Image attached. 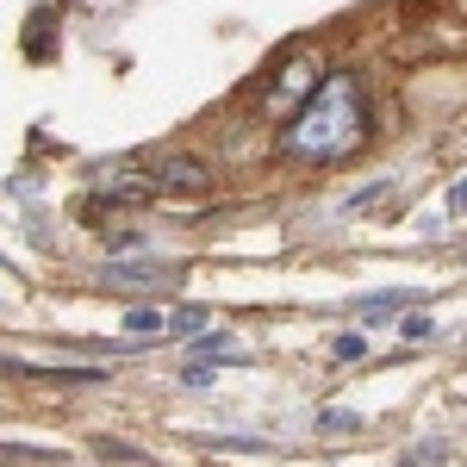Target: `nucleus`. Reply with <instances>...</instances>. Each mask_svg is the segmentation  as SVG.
<instances>
[{"mask_svg":"<svg viewBox=\"0 0 467 467\" xmlns=\"http://www.w3.org/2000/svg\"><path fill=\"white\" fill-rule=\"evenodd\" d=\"M88 187L100 200H156V175H150V156H112L88 169Z\"/></svg>","mask_w":467,"mask_h":467,"instance_id":"f03ea898","label":"nucleus"},{"mask_svg":"<svg viewBox=\"0 0 467 467\" xmlns=\"http://www.w3.org/2000/svg\"><path fill=\"white\" fill-rule=\"evenodd\" d=\"M312 81H318V63H312V57H293L287 69L275 75V88H268V100H262V107H268V112H287V107H299V100L312 94Z\"/></svg>","mask_w":467,"mask_h":467,"instance_id":"20e7f679","label":"nucleus"},{"mask_svg":"<svg viewBox=\"0 0 467 467\" xmlns=\"http://www.w3.org/2000/svg\"><path fill=\"white\" fill-rule=\"evenodd\" d=\"M387 187H393V181H368L356 200H343V213L356 218V213H368V206H380V200H387Z\"/></svg>","mask_w":467,"mask_h":467,"instance_id":"9d476101","label":"nucleus"},{"mask_svg":"<svg viewBox=\"0 0 467 467\" xmlns=\"http://www.w3.org/2000/svg\"><path fill=\"white\" fill-rule=\"evenodd\" d=\"M181 380H187L193 393H206V387H213V361H187V374H181Z\"/></svg>","mask_w":467,"mask_h":467,"instance_id":"f8f14e48","label":"nucleus"},{"mask_svg":"<svg viewBox=\"0 0 467 467\" xmlns=\"http://www.w3.org/2000/svg\"><path fill=\"white\" fill-rule=\"evenodd\" d=\"M399 337H405V343H431L436 330H431V318H405V324H399Z\"/></svg>","mask_w":467,"mask_h":467,"instance_id":"ddd939ff","label":"nucleus"},{"mask_svg":"<svg viewBox=\"0 0 467 467\" xmlns=\"http://www.w3.org/2000/svg\"><path fill=\"white\" fill-rule=\"evenodd\" d=\"M411 299H418V293H411V287H399V293H368V299H356L349 312H405Z\"/></svg>","mask_w":467,"mask_h":467,"instance_id":"423d86ee","label":"nucleus"},{"mask_svg":"<svg viewBox=\"0 0 467 467\" xmlns=\"http://www.w3.org/2000/svg\"><path fill=\"white\" fill-rule=\"evenodd\" d=\"M318 424H324V431H356L361 418H356V411H324Z\"/></svg>","mask_w":467,"mask_h":467,"instance_id":"4468645a","label":"nucleus"},{"mask_svg":"<svg viewBox=\"0 0 467 467\" xmlns=\"http://www.w3.org/2000/svg\"><path fill=\"white\" fill-rule=\"evenodd\" d=\"M442 455H449V442H418V449H405L399 467H431V462H442Z\"/></svg>","mask_w":467,"mask_h":467,"instance_id":"9b49d317","label":"nucleus"},{"mask_svg":"<svg viewBox=\"0 0 467 467\" xmlns=\"http://www.w3.org/2000/svg\"><path fill=\"white\" fill-rule=\"evenodd\" d=\"M193 349L206 361H244V349L231 343V337H218V330H206V337H193Z\"/></svg>","mask_w":467,"mask_h":467,"instance_id":"0eeeda50","label":"nucleus"},{"mask_svg":"<svg viewBox=\"0 0 467 467\" xmlns=\"http://www.w3.org/2000/svg\"><path fill=\"white\" fill-rule=\"evenodd\" d=\"M368 356V337L361 330H343V337H330V361H361Z\"/></svg>","mask_w":467,"mask_h":467,"instance_id":"6e6552de","label":"nucleus"},{"mask_svg":"<svg viewBox=\"0 0 467 467\" xmlns=\"http://www.w3.org/2000/svg\"><path fill=\"white\" fill-rule=\"evenodd\" d=\"M193 330H206V312H200V306H181V312H169V337H193Z\"/></svg>","mask_w":467,"mask_h":467,"instance_id":"1a4fd4ad","label":"nucleus"},{"mask_svg":"<svg viewBox=\"0 0 467 467\" xmlns=\"http://www.w3.org/2000/svg\"><path fill=\"white\" fill-rule=\"evenodd\" d=\"M150 175H156V193H175V200H193L213 187V169L200 156H150Z\"/></svg>","mask_w":467,"mask_h":467,"instance_id":"7ed1b4c3","label":"nucleus"},{"mask_svg":"<svg viewBox=\"0 0 467 467\" xmlns=\"http://www.w3.org/2000/svg\"><path fill=\"white\" fill-rule=\"evenodd\" d=\"M125 337L162 343V337H169V312H162V306H131V312H125Z\"/></svg>","mask_w":467,"mask_h":467,"instance_id":"39448f33","label":"nucleus"},{"mask_svg":"<svg viewBox=\"0 0 467 467\" xmlns=\"http://www.w3.org/2000/svg\"><path fill=\"white\" fill-rule=\"evenodd\" d=\"M368 144V94L356 75H330L306 94V112L287 119V150L293 162H343Z\"/></svg>","mask_w":467,"mask_h":467,"instance_id":"f257e3e1","label":"nucleus"}]
</instances>
